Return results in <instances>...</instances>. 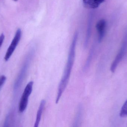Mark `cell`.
Listing matches in <instances>:
<instances>
[{
	"label": "cell",
	"mask_w": 127,
	"mask_h": 127,
	"mask_svg": "<svg viewBox=\"0 0 127 127\" xmlns=\"http://www.w3.org/2000/svg\"><path fill=\"white\" fill-rule=\"evenodd\" d=\"M33 84V81H30L27 84L25 88L19 105V110L20 112L23 113L27 108L29 97L32 91Z\"/></svg>",
	"instance_id": "cell-2"
},
{
	"label": "cell",
	"mask_w": 127,
	"mask_h": 127,
	"mask_svg": "<svg viewBox=\"0 0 127 127\" xmlns=\"http://www.w3.org/2000/svg\"><path fill=\"white\" fill-rule=\"evenodd\" d=\"M4 35L3 34H1L0 36V48L3 44V42L4 40Z\"/></svg>",
	"instance_id": "cell-12"
},
{
	"label": "cell",
	"mask_w": 127,
	"mask_h": 127,
	"mask_svg": "<svg viewBox=\"0 0 127 127\" xmlns=\"http://www.w3.org/2000/svg\"><path fill=\"white\" fill-rule=\"evenodd\" d=\"M6 76L4 75H1L0 77V88L3 85L6 80Z\"/></svg>",
	"instance_id": "cell-11"
},
{
	"label": "cell",
	"mask_w": 127,
	"mask_h": 127,
	"mask_svg": "<svg viewBox=\"0 0 127 127\" xmlns=\"http://www.w3.org/2000/svg\"><path fill=\"white\" fill-rule=\"evenodd\" d=\"M13 0L14 1H17L18 0Z\"/></svg>",
	"instance_id": "cell-13"
},
{
	"label": "cell",
	"mask_w": 127,
	"mask_h": 127,
	"mask_svg": "<svg viewBox=\"0 0 127 127\" xmlns=\"http://www.w3.org/2000/svg\"><path fill=\"white\" fill-rule=\"evenodd\" d=\"M106 22L104 19H101L99 20L97 22L96 25V28L97 31L98 40V42H102L105 36L106 32Z\"/></svg>",
	"instance_id": "cell-5"
},
{
	"label": "cell",
	"mask_w": 127,
	"mask_h": 127,
	"mask_svg": "<svg viewBox=\"0 0 127 127\" xmlns=\"http://www.w3.org/2000/svg\"><path fill=\"white\" fill-rule=\"evenodd\" d=\"M46 104V101L45 100H42L40 103L38 109L37 111V114H36V118L35 122L34 127H38L39 125V123L41 121V119L42 115V113L44 111V109L45 106Z\"/></svg>",
	"instance_id": "cell-7"
},
{
	"label": "cell",
	"mask_w": 127,
	"mask_h": 127,
	"mask_svg": "<svg viewBox=\"0 0 127 127\" xmlns=\"http://www.w3.org/2000/svg\"><path fill=\"white\" fill-rule=\"evenodd\" d=\"M21 35L22 31L21 29H18L4 56V59L5 61H7L13 53L21 40Z\"/></svg>",
	"instance_id": "cell-4"
},
{
	"label": "cell",
	"mask_w": 127,
	"mask_h": 127,
	"mask_svg": "<svg viewBox=\"0 0 127 127\" xmlns=\"http://www.w3.org/2000/svg\"><path fill=\"white\" fill-rule=\"evenodd\" d=\"M92 15L90 16L88 21V25H87V31L86 35V39L84 42V46L86 47L88 45L90 38L91 34V30H92Z\"/></svg>",
	"instance_id": "cell-9"
},
{
	"label": "cell",
	"mask_w": 127,
	"mask_h": 127,
	"mask_svg": "<svg viewBox=\"0 0 127 127\" xmlns=\"http://www.w3.org/2000/svg\"><path fill=\"white\" fill-rule=\"evenodd\" d=\"M78 38V33L76 32L74 35L73 40L70 45L67 63L64 72L60 82L57 94L56 104H58L64 92L69 81L72 70L74 62L75 55V48Z\"/></svg>",
	"instance_id": "cell-1"
},
{
	"label": "cell",
	"mask_w": 127,
	"mask_h": 127,
	"mask_svg": "<svg viewBox=\"0 0 127 127\" xmlns=\"http://www.w3.org/2000/svg\"><path fill=\"white\" fill-rule=\"evenodd\" d=\"M105 0H83L84 6L87 8L95 9L97 8Z\"/></svg>",
	"instance_id": "cell-8"
},
{
	"label": "cell",
	"mask_w": 127,
	"mask_h": 127,
	"mask_svg": "<svg viewBox=\"0 0 127 127\" xmlns=\"http://www.w3.org/2000/svg\"><path fill=\"white\" fill-rule=\"evenodd\" d=\"M120 116L122 118L127 117V100L125 102L121 109Z\"/></svg>",
	"instance_id": "cell-10"
},
{
	"label": "cell",
	"mask_w": 127,
	"mask_h": 127,
	"mask_svg": "<svg viewBox=\"0 0 127 127\" xmlns=\"http://www.w3.org/2000/svg\"><path fill=\"white\" fill-rule=\"evenodd\" d=\"M127 41L125 40L123 42L122 46L121 47L118 53L111 64L110 71L112 73L115 72L118 66L124 57L127 52Z\"/></svg>",
	"instance_id": "cell-3"
},
{
	"label": "cell",
	"mask_w": 127,
	"mask_h": 127,
	"mask_svg": "<svg viewBox=\"0 0 127 127\" xmlns=\"http://www.w3.org/2000/svg\"><path fill=\"white\" fill-rule=\"evenodd\" d=\"M28 64H29V60H26V62H25L24 65L22 68L21 72L14 84V89L15 90H17L21 85L23 81L27 70Z\"/></svg>",
	"instance_id": "cell-6"
}]
</instances>
